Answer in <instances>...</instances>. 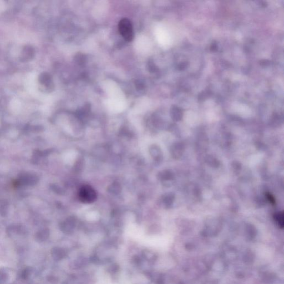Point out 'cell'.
Returning <instances> with one entry per match:
<instances>
[{
    "label": "cell",
    "mask_w": 284,
    "mask_h": 284,
    "mask_svg": "<svg viewBox=\"0 0 284 284\" xmlns=\"http://www.w3.org/2000/svg\"><path fill=\"white\" fill-rule=\"evenodd\" d=\"M118 30L121 36L127 42H132L134 39L133 28L131 21L127 18H122L118 24Z\"/></svg>",
    "instance_id": "cell-1"
},
{
    "label": "cell",
    "mask_w": 284,
    "mask_h": 284,
    "mask_svg": "<svg viewBox=\"0 0 284 284\" xmlns=\"http://www.w3.org/2000/svg\"><path fill=\"white\" fill-rule=\"evenodd\" d=\"M79 199L81 202L89 204L95 202L97 199V193L92 186L88 185L82 186L79 190Z\"/></svg>",
    "instance_id": "cell-2"
},
{
    "label": "cell",
    "mask_w": 284,
    "mask_h": 284,
    "mask_svg": "<svg viewBox=\"0 0 284 284\" xmlns=\"http://www.w3.org/2000/svg\"><path fill=\"white\" fill-rule=\"evenodd\" d=\"M40 83L47 89H52L53 82L51 75L47 73H43L39 76Z\"/></svg>",
    "instance_id": "cell-3"
},
{
    "label": "cell",
    "mask_w": 284,
    "mask_h": 284,
    "mask_svg": "<svg viewBox=\"0 0 284 284\" xmlns=\"http://www.w3.org/2000/svg\"><path fill=\"white\" fill-rule=\"evenodd\" d=\"M170 114L173 119L176 121L181 120L183 117V113L182 109L179 107L174 105L171 108Z\"/></svg>",
    "instance_id": "cell-4"
},
{
    "label": "cell",
    "mask_w": 284,
    "mask_h": 284,
    "mask_svg": "<svg viewBox=\"0 0 284 284\" xmlns=\"http://www.w3.org/2000/svg\"><path fill=\"white\" fill-rule=\"evenodd\" d=\"M52 254L55 259L57 260H59L65 257L66 253L63 249L56 248L53 249Z\"/></svg>",
    "instance_id": "cell-5"
},
{
    "label": "cell",
    "mask_w": 284,
    "mask_h": 284,
    "mask_svg": "<svg viewBox=\"0 0 284 284\" xmlns=\"http://www.w3.org/2000/svg\"><path fill=\"white\" fill-rule=\"evenodd\" d=\"M275 221H276L278 225L281 228H283L284 227V213L282 212H279L275 214L274 215Z\"/></svg>",
    "instance_id": "cell-6"
},
{
    "label": "cell",
    "mask_w": 284,
    "mask_h": 284,
    "mask_svg": "<svg viewBox=\"0 0 284 284\" xmlns=\"http://www.w3.org/2000/svg\"><path fill=\"white\" fill-rule=\"evenodd\" d=\"M121 186L118 183H113L112 185L109 186L108 190L112 193H119L121 191Z\"/></svg>",
    "instance_id": "cell-7"
},
{
    "label": "cell",
    "mask_w": 284,
    "mask_h": 284,
    "mask_svg": "<svg viewBox=\"0 0 284 284\" xmlns=\"http://www.w3.org/2000/svg\"><path fill=\"white\" fill-rule=\"evenodd\" d=\"M150 152H153L155 153L151 154L152 157H154V158H158L160 156V150L158 149L156 146H153L152 148H150Z\"/></svg>",
    "instance_id": "cell-8"
},
{
    "label": "cell",
    "mask_w": 284,
    "mask_h": 284,
    "mask_svg": "<svg viewBox=\"0 0 284 284\" xmlns=\"http://www.w3.org/2000/svg\"><path fill=\"white\" fill-rule=\"evenodd\" d=\"M148 69L149 70V71L151 72H155L157 71V67L156 65H155V64L153 62H149L148 63Z\"/></svg>",
    "instance_id": "cell-9"
},
{
    "label": "cell",
    "mask_w": 284,
    "mask_h": 284,
    "mask_svg": "<svg viewBox=\"0 0 284 284\" xmlns=\"http://www.w3.org/2000/svg\"><path fill=\"white\" fill-rule=\"evenodd\" d=\"M209 91H203L202 93H201L199 95V99L200 100L202 99H204L205 98H207L209 97Z\"/></svg>",
    "instance_id": "cell-10"
},
{
    "label": "cell",
    "mask_w": 284,
    "mask_h": 284,
    "mask_svg": "<svg viewBox=\"0 0 284 284\" xmlns=\"http://www.w3.org/2000/svg\"><path fill=\"white\" fill-rule=\"evenodd\" d=\"M118 268H119V267H118V266L117 265H112L111 267L110 268V269H110V271H111L112 272H113V273H114L115 272L118 271Z\"/></svg>",
    "instance_id": "cell-11"
},
{
    "label": "cell",
    "mask_w": 284,
    "mask_h": 284,
    "mask_svg": "<svg viewBox=\"0 0 284 284\" xmlns=\"http://www.w3.org/2000/svg\"><path fill=\"white\" fill-rule=\"evenodd\" d=\"M218 49V46L216 42H213L210 46V50L212 51H216Z\"/></svg>",
    "instance_id": "cell-12"
},
{
    "label": "cell",
    "mask_w": 284,
    "mask_h": 284,
    "mask_svg": "<svg viewBox=\"0 0 284 284\" xmlns=\"http://www.w3.org/2000/svg\"><path fill=\"white\" fill-rule=\"evenodd\" d=\"M186 62H182V63H181L179 65L178 68H179L180 70H183V69H184L186 68Z\"/></svg>",
    "instance_id": "cell-13"
},
{
    "label": "cell",
    "mask_w": 284,
    "mask_h": 284,
    "mask_svg": "<svg viewBox=\"0 0 284 284\" xmlns=\"http://www.w3.org/2000/svg\"><path fill=\"white\" fill-rule=\"evenodd\" d=\"M267 197L268 198V199H269L270 202H272V203H275V199L272 196H271V195L270 194H268L267 195Z\"/></svg>",
    "instance_id": "cell-14"
},
{
    "label": "cell",
    "mask_w": 284,
    "mask_h": 284,
    "mask_svg": "<svg viewBox=\"0 0 284 284\" xmlns=\"http://www.w3.org/2000/svg\"><path fill=\"white\" fill-rule=\"evenodd\" d=\"M268 61V60H262L261 62V65H269V62Z\"/></svg>",
    "instance_id": "cell-15"
}]
</instances>
